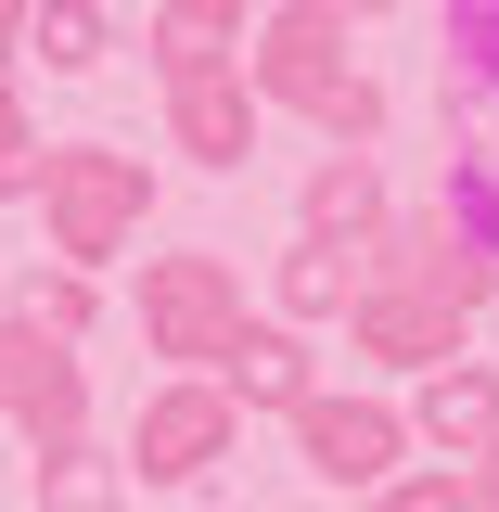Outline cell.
I'll use <instances>...</instances> for the list:
<instances>
[{
  "label": "cell",
  "instance_id": "obj_25",
  "mask_svg": "<svg viewBox=\"0 0 499 512\" xmlns=\"http://www.w3.org/2000/svg\"><path fill=\"white\" fill-rule=\"evenodd\" d=\"M346 512H372V500H346Z\"/></svg>",
  "mask_w": 499,
  "mask_h": 512
},
{
  "label": "cell",
  "instance_id": "obj_23",
  "mask_svg": "<svg viewBox=\"0 0 499 512\" xmlns=\"http://www.w3.org/2000/svg\"><path fill=\"white\" fill-rule=\"evenodd\" d=\"M474 512H499V448H487V461H474Z\"/></svg>",
  "mask_w": 499,
  "mask_h": 512
},
{
  "label": "cell",
  "instance_id": "obj_11",
  "mask_svg": "<svg viewBox=\"0 0 499 512\" xmlns=\"http://www.w3.org/2000/svg\"><path fill=\"white\" fill-rule=\"evenodd\" d=\"M256 128H269V103L244 90V64H231V77H192V90H167V154L218 167V180L256 154Z\"/></svg>",
  "mask_w": 499,
  "mask_h": 512
},
{
  "label": "cell",
  "instance_id": "obj_12",
  "mask_svg": "<svg viewBox=\"0 0 499 512\" xmlns=\"http://www.w3.org/2000/svg\"><path fill=\"white\" fill-rule=\"evenodd\" d=\"M384 218H397V205H384V167H372V154H320L308 192H295V231H308V244H346V256L372 244Z\"/></svg>",
  "mask_w": 499,
  "mask_h": 512
},
{
  "label": "cell",
  "instance_id": "obj_10",
  "mask_svg": "<svg viewBox=\"0 0 499 512\" xmlns=\"http://www.w3.org/2000/svg\"><path fill=\"white\" fill-rule=\"evenodd\" d=\"M410 448H436V461H461V474L499 448V372H487V359L423 372V397H410Z\"/></svg>",
  "mask_w": 499,
  "mask_h": 512
},
{
  "label": "cell",
  "instance_id": "obj_16",
  "mask_svg": "<svg viewBox=\"0 0 499 512\" xmlns=\"http://www.w3.org/2000/svg\"><path fill=\"white\" fill-rule=\"evenodd\" d=\"M128 500V474H116V448H39V512H116Z\"/></svg>",
  "mask_w": 499,
  "mask_h": 512
},
{
  "label": "cell",
  "instance_id": "obj_4",
  "mask_svg": "<svg viewBox=\"0 0 499 512\" xmlns=\"http://www.w3.org/2000/svg\"><path fill=\"white\" fill-rule=\"evenodd\" d=\"M244 333V269L218 244L192 256H141V346L180 359V372H218V346Z\"/></svg>",
  "mask_w": 499,
  "mask_h": 512
},
{
  "label": "cell",
  "instance_id": "obj_1",
  "mask_svg": "<svg viewBox=\"0 0 499 512\" xmlns=\"http://www.w3.org/2000/svg\"><path fill=\"white\" fill-rule=\"evenodd\" d=\"M244 90H256V103H295L333 154H372V141H384V90L346 64V13H320V0H282V13L256 26Z\"/></svg>",
  "mask_w": 499,
  "mask_h": 512
},
{
  "label": "cell",
  "instance_id": "obj_19",
  "mask_svg": "<svg viewBox=\"0 0 499 512\" xmlns=\"http://www.w3.org/2000/svg\"><path fill=\"white\" fill-rule=\"evenodd\" d=\"M448 52H461V90H499V0H448Z\"/></svg>",
  "mask_w": 499,
  "mask_h": 512
},
{
  "label": "cell",
  "instance_id": "obj_14",
  "mask_svg": "<svg viewBox=\"0 0 499 512\" xmlns=\"http://www.w3.org/2000/svg\"><path fill=\"white\" fill-rule=\"evenodd\" d=\"M13 52H39V77H90V64L116 52V13H103V0H39Z\"/></svg>",
  "mask_w": 499,
  "mask_h": 512
},
{
  "label": "cell",
  "instance_id": "obj_18",
  "mask_svg": "<svg viewBox=\"0 0 499 512\" xmlns=\"http://www.w3.org/2000/svg\"><path fill=\"white\" fill-rule=\"evenodd\" d=\"M39 154H52V141L26 128V90H13V64H0V205H26V192H39Z\"/></svg>",
  "mask_w": 499,
  "mask_h": 512
},
{
  "label": "cell",
  "instance_id": "obj_21",
  "mask_svg": "<svg viewBox=\"0 0 499 512\" xmlns=\"http://www.w3.org/2000/svg\"><path fill=\"white\" fill-rule=\"evenodd\" d=\"M180 13H192V26H218V39H244V13H256V0H180Z\"/></svg>",
  "mask_w": 499,
  "mask_h": 512
},
{
  "label": "cell",
  "instance_id": "obj_3",
  "mask_svg": "<svg viewBox=\"0 0 499 512\" xmlns=\"http://www.w3.org/2000/svg\"><path fill=\"white\" fill-rule=\"evenodd\" d=\"M244 448V410L218 397L205 372H167L141 410H128V436H116V474L128 487H205L218 461Z\"/></svg>",
  "mask_w": 499,
  "mask_h": 512
},
{
  "label": "cell",
  "instance_id": "obj_24",
  "mask_svg": "<svg viewBox=\"0 0 499 512\" xmlns=\"http://www.w3.org/2000/svg\"><path fill=\"white\" fill-rule=\"evenodd\" d=\"M320 13H346V26H359V13H397V0H320Z\"/></svg>",
  "mask_w": 499,
  "mask_h": 512
},
{
  "label": "cell",
  "instance_id": "obj_9",
  "mask_svg": "<svg viewBox=\"0 0 499 512\" xmlns=\"http://www.w3.org/2000/svg\"><path fill=\"white\" fill-rule=\"evenodd\" d=\"M218 397H231V410H282V423H295V410H308L320 397V359H308V333H282V320H244V333H231V346H218Z\"/></svg>",
  "mask_w": 499,
  "mask_h": 512
},
{
  "label": "cell",
  "instance_id": "obj_6",
  "mask_svg": "<svg viewBox=\"0 0 499 512\" xmlns=\"http://www.w3.org/2000/svg\"><path fill=\"white\" fill-rule=\"evenodd\" d=\"M359 269H372V282H397V295H436V308H461V320H474V308L499 295V256H487V244H461L436 205L384 218L372 244H359Z\"/></svg>",
  "mask_w": 499,
  "mask_h": 512
},
{
  "label": "cell",
  "instance_id": "obj_8",
  "mask_svg": "<svg viewBox=\"0 0 499 512\" xmlns=\"http://www.w3.org/2000/svg\"><path fill=\"white\" fill-rule=\"evenodd\" d=\"M346 346H359V359H384V372H448V359H474V320L436 308V295H397V282H359Z\"/></svg>",
  "mask_w": 499,
  "mask_h": 512
},
{
  "label": "cell",
  "instance_id": "obj_20",
  "mask_svg": "<svg viewBox=\"0 0 499 512\" xmlns=\"http://www.w3.org/2000/svg\"><path fill=\"white\" fill-rule=\"evenodd\" d=\"M372 512H474V474H461V461H410Z\"/></svg>",
  "mask_w": 499,
  "mask_h": 512
},
{
  "label": "cell",
  "instance_id": "obj_7",
  "mask_svg": "<svg viewBox=\"0 0 499 512\" xmlns=\"http://www.w3.org/2000/svg\"><path fill=\"white\" fill-rule=\"evenodd\" d=\"M0 423H13L26 448H77L90 436V372H77V346L0 320Z\"/></svg>",
  "mask_w": 499,
  "mask_h": 512
},
{
  "label": "cell",
  "instance_id": "obj_5",
  "mask_svg": "<svg viewBox=\"0 0 499 512\" xmlns=\"http://www.w3.org/2000/svg\"><path fill=\"white\" fill-rule=\"evenodd\" d=\"M295 461H308L333 500H384V487L410 474V410H397V397H333V384H320L308 410H295Z\"/></svg>",
  "mask_w": 499,
  "mask_h": 512
},
{
  "label": "cell",
  "instance_id": "obj_17",
  "mask_svg": "<svg viewBox=\"0 0 499 512\" xmlns=\"http://www.w3.org/2000/svg\"><path fill=\"white\" fill-rule=\"evenodd\" d=\"M141 52H154V77H167V90H192V77H231V39H218V26H192L180 0H167V13H154V26H141Z\"/></svg>",
  "mask_w": 499,
  "mask_h": 512
},
{
  "label": "cell",
  "instance_id": "obj_2",
  "mask_svg": "<svg viewBox=\"0 0 499 512\" xmlns=\"http://www.w3.org/2000/svg\"><path fill=\"white\" fill-rule=\"evenodd\" d=\"M141 218H154V167L128 154V141H52L39 154V231H52V269H103V256L141 244Z\"/></svg>",
  "mask_w": 499,
  "mask_h": 512
},
{
  "label": "cell",
  "instance_id": "obj_13",
  "mask_svg": "<svg viewBox=\"0 0 499 512\" xmlns=\"http://www.w3.org/2000/svg\"><path fill=\"white\" fill-rule=\"evenodd\" d=\"M359 282H372V269H359L346 244H308V231H295V244L269 256V320H282V333H308V320H346V308H359Z\"/></svg>",
  "mask_w": 499,
  "mask_h": 512
},
{
  "label": "cell",
  "instance_id": "obj_15",
  "mask_svg": "<svg viewBox=\"0 0 499 512\" xmlns=\"http://www.w3.org/2000/svg\"><path fill=\"white\" fill-rule=\"evenodd\" d=\"M0 320H26V333H52V346H77L90 320H103V295L77 282V269H13V308Z\"/></svg>",
  "mask_w": 499,
  "mask_h": 512
},
{
  "label": "cell",
  "instance_id": "obj_22",
  "mask_svg": "<svg viewBox=\"0 0 499 512\" xmlns=\"http://www.w3.org/2000/svg\"><path fill=\"white\" fill-rule=\"evenodd\" d=\"M26 13H39V0H0V64H13V39H26Z\"/></svg>",
  "mask_w": 499,
  "mask_h": 512
}]
</instances>
